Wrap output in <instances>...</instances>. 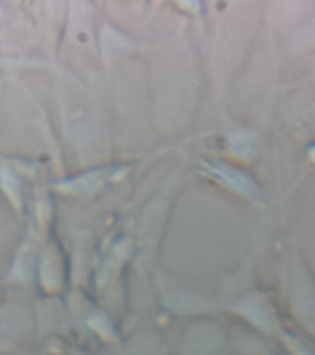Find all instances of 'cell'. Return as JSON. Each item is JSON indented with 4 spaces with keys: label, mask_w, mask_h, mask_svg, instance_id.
<instances>
[{
    "label": "cell",
    "mask_w": 315,
    "mask_h": 355,
    "mask_svg": "<svg viewBox=\"0 0 315 355\" xmlns=\"http://www.w3.org/2000/svg\"><path fill=\"white\" fill-rule=\"evenodd\" d=\"M116 168H98L89 172L79 174L77 177L63 180L58 184V187L64 191L75 193V194H85L91 193L101 185L107 183L112 178L116 177Z\"/></svg>",
    "instance_id": "obj_1"
},
{
    "label": "cell",
    "mask_w": 315,
    "mask_h": 355,
    "mask_svg": "<svg viewBox=\"0 0 315 355\" xmlns=\"http://www.w3.org/2000/svg\"><path fill=\"white\" fill-rule=\"evenodd\" d=\"M210 169L215 173L216 175L221 178L222 180H224L226 183L232 185L235 189H239L245 193H249L253 189V185L249 182V179L244 177L243 174L235 172L233 169H229L228 166H222L219 164H210Z\"/></svg>",
    "instance_id": "obj_2"
},
{
    "label": "cell",
    "mask_w": 315,
    "mask_h": 355,
    "mask_svg": "<svg viewBox=\"0 0 315 355\" xmlns=\"http://www.w3.org/2000/svg\"><path fill=\"white\" fill-rule=\"evenodd\" d=\"M232 147L237 153L248 155L253 150V139L246 132L235 133L232 137Z\"/></svg>",
    "instance_id": "obj_3"
}]
</instances>
